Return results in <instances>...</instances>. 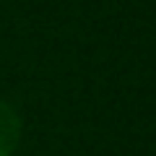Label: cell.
I'll return each instance as SVG.
<instances>
[{
  "instance_id": "cell-1",
  "label": "cell",
  "mask_w": 156,
  "mask_h": 156,
  "mask_svg": "<svg viewBox=\"0 0 156 156\" xmlns=\"http://www.w3.org/2000/svg\"><path fill=\"white\" fill-rule=\"evenodd\" d=\"M21 117L8 101L0 99V156H13L21 143Z\"/></svg>"
}]
</instances>
